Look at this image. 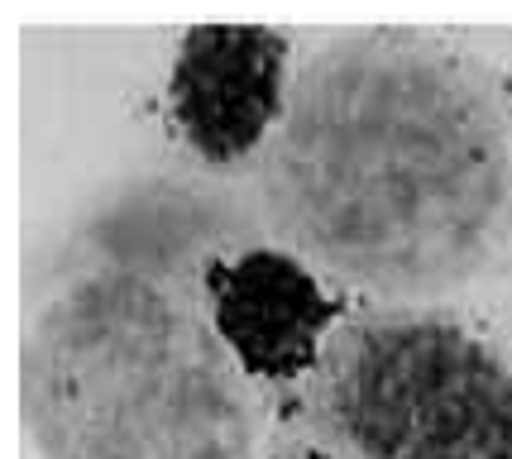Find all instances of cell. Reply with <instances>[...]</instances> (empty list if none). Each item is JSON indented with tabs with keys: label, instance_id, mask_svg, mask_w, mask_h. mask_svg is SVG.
Returning <instances> with one entry per match:
<instances>
[{
	"label": "cell",
	"instance_id": "3957f363",
	"mask_svg": "<svg viewBox=\"0 0 512 459\" xmlns=\"http://www.w3.org/2000/svg\"><path fill=\"white\" fill-rule=\"evenodd\" d=\"M307 416L340 459H512V364L441 311H364L326 340Z\"/></svg>",
	"mask_w": 512,
	"mask_h": 459
},
{
	"label": "cell",
	"instance_id": "6da1fadb",
	"mask_svg": "<svg viewBox=\"0 0 512 459\" xmlns=\"http://www.w3.org/2000/svg\"><path fill=\"white\" fill-rule=\"evenodd\" d=\"M259 201L316 273L383 297L450 292L512 235V82L417 29L331 39L292 77Z\"/></svg>",
	"mask_w": 512,
	"mask_h": 459
},
{
	"label": "cell",
	"instance_id": "277c9868",
	"mask_svg": "<svg viewBox=\"0 0 512 459\" xmlns=\"http://www.w3.org/2000/svg\"><path fill=\"white\" fill-rule=\"evenodd\" d=\"M292 44L268 24H192L168 72V120L206 168H240L283 125Z\"/></svg>",
	"mask_w": 512,
	"mask_h": 459
},
{
	"label": "cell",
	"instance_id": "8992f818",
	"mask_svg": "<svg viewBox=\"0 0 512 459\" xmlns=\"http://www.w3.org/2000/svg\"><path fill=\"white\" fill-rule=\"evenodd\" d=\"M268 459H340V455H331L326 445H292V450H278Z\"/></svg>",
	"mask_w": 512,
	"mask_h": 459
},
{
	"label": "cell",
	"instance_id": "7a4b0ae2",
	"mask_svg": "<svg viewBox=\"0 0 512 459\" xmlns=\"http://www.w3.org/2000/svg\"><path fill=\"white\" fill-rule=\"evenodd\" d=\"M20 402L39 459H254L259 436L211 316L144 263H96L34 311Z\"/></svg>",
	"mask_w": 512,
	"mask_h": 459
},
{
	"label": "cell",
	"instance_id": "5b68a950",
	"mask_svg": "<svg viewBox=\"0 0 512 459\" xmlns=\"http://www.w3.org/2000/svg\"><path fill=\"white\" fill-rule=\"evenodd\" d=\"M201 302L249 383H307L340 326V302L321 273L273 244L206 263Z\"/></svg>",
	"mask_w": 512,
	"mask_h": 459
}]
</instances>
